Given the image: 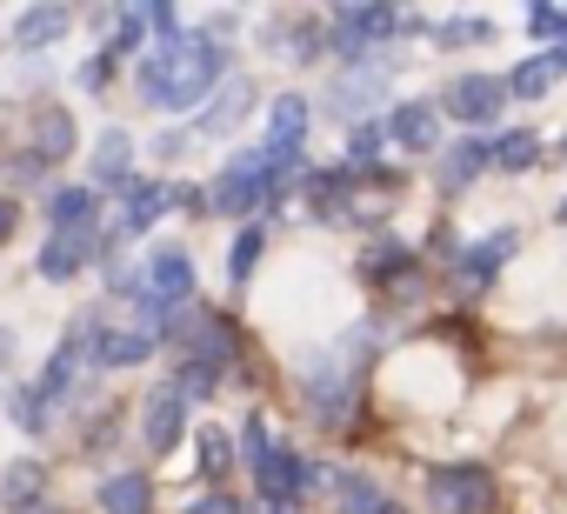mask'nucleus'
<instances>
[{"mask_svg": "<svg viewBox=\"0 0 567 514\" xmlns=\"http://www.w3.org/2000/svg\"><path fill=\"white\" fill-rule=\"evenodd\" d=\"M220 68H227V48L214 34H181V41H161L134 68V81L161 114H187L194 101H207L220 88Z\"/></svg>", "mask_w": 567, "mask_h": 514, "instance_id": "f257e3e1", "label": "nucleus"}, {"mask_svg": "<svg viewBox=\"0 0 567 514\" xmlns=\"http://www.w3.org/2000/svg\"><path fill=\"white\" fill-rule=\"evenodd\" d=\"M427 501H434V514H487L494 481H487V467H434Z\"/></svg>", "mask_w": 567, "mask_h": 514, "instance_id": "f03ea898", "label": "nucleus"}, {"mask_svg": "<svg viewBox=\"0 0 567 514\" xmlns=\"http://www.w3.org/2000/svg\"><path fill=\"white\" fill-rule=\"evenodd\" d=\"M461 127H487L501 107H507V81H494V74H461L454 88H447V101H441Z\"/></svg>", "mask_w": 567, "mask_h": 514, "instance_id": "7ed1b4c3", "label": "nucleus"}, {"mask_svg": "<svg viewBox=\"0 0 567 514\" xmlns=\"http://www.w3.org/2000/svg\"><path fill=\"white\" fill-rule=\"evenodd\" d=\"M254 481H260V494H267V507H288V501H301V487H315L321 474L301 461V454H288V448H274L260 467H254Z\"/></svg>", "mask_w": 567, "mask_h": 514, "instance_id": "20e7f679", "label": "nucleus"}, {"mask_svg": "<svg viewBox=\"0 0 567 514\" xmlns=\"http://www.w3.org/2000/svg\"><path fill=\"white\" fill-rule=\"evenodd\" d=\"M147 295H161L167 308H187L194 301V261L181 247H154L147 254Z\"/></svg>", "mask_w": 567, "mask_h": 514, "instance_id": "39448f33", "label": "nucleus"}, {"mask_svg": "<svg viewBox=\"0 0 567 514\" xmlns=\"http://www.w3.org/2000/svg\"><path fill=\"white\" fill-rule=\"evenodd\" d=\"M28 147H34V161H41V167L68 161V154H74V114H68V107H34Z\"/></svg>", "mask_w": 567, "mask_h": 514, "instance_id": "423d86ee", "label": "nucleus"}, {"mask_svg": "<svg viewBox=\"0 0 567 514\" xmlns=\"http://www.w3.org/2000/svg\"><path fill=\"white\" fill-rule=\"evenodd\" d=\"M181 428H187V394H181V388H161V394L147 401V414H141L147 448H154V454H167V448L181 441Z\"/></svg>", "mask_w": 567, "mask_h": 514, "instance_id": "0eeeda50", "label": "nucleus"}, {"mask_svg": "<svg viewBox=\"0 0 567 514\" xmlns=\"http://www.w3.org/2000/svg\"><path fill=\"white\" fill-rule=\"evenodd\" d=\"M94 234H48V247H41V275L48 281H74L87 261H94Z\"/></svg>", "mask_w": 567, "mask_h": 514, "instance_id": "6e6552de", "label": "nucleus"}, {"mask_svg": "<svg viewBox=\"0 0 567 514\" xmlns=\"http://www.w3.org/2000/svg\"><path fill=\"white\" fill-rule=\"evenodd\" d=\"M48 220H54V234H94V220H101V187H61V194L48 201Z\"/></svg>", "mask_w": 567, "mask_h": 514, "instance_id": "1a4fd4ad", "label": "nucleus"}, {"mask_svg": "<svg viewBox=\"0 0 567 514\" xmlns=\"http://www.w3.org/2000/svg\"><path fill=\"white\" fill-rule=\"evenodd\" d=\"M301 141H308V101H301V94H280V101L267 107V147L301 154Z\"/></svg>", "mask_w": 567, "mask_h": 514, "instance_id": "9d476101", "label": "nucleus"}, {"mask_svg": "<svg viewBox=\"0 0 567 514\" xmlns=\"http://www.w3.org/2000/svg\"><path fill=\"white\" fill-rule=\"evenodd\" d=\"M247 107H254V88H247V81H227V88L214 94V107L194 114V134H227V127H240Z\"/></svg>", "mask_w": 567, "mask_h": 514, "instance_id": "9b49d317", "label": "nucleus"}, {"mask_svg": "<svg viewBox=\"0 0 567 514\" xmlns=\"http://www.w3.org/2000/svg\"><path fill=\"white\" fill-rule=\"evenodd\" d=\"M388 134H394L401 147H434V134H441L434 101H408V107H394V114H388Z\"/></svg>", "mask_w": 567, "mask_h": 514, "instance_id": "f8f14e48", "label": "nucleus"}, {"mask_svg": "<svg viewBox=\"0 0 567 514\" xmlns=\"http://www.w3.org/2000/svg\"><path fill=\"white\" fill-rule=\"evenodd\" d=\"M507 254H514V234H487V240H474V247L461 254V281H494Z\"/></svg>", "mask_w": 567, "mask_h": 514, "instance_id": "ddd939ff", "label": "nucleus"}, {"mask_svg": "<svg viewBox=\"0 0 567 514\" xmlns=\"http://www.w3.org/2000/svg\"><path fill=\"white\" fill-rule=\"evenodd\" d=\"M127 161H134V141H127L121 127H107V134L94 141V181H101V187H121V181H127Z\"/></svg>", "mask_w": 567, "mask_h": 514, "instance_id": "4468645a", "label": "nucleus"}, {"mask_svg": "<svg viewBox=\"0 0 567 514\" xmlns=\"http://www.w3.org/2000/svg\"><path fill=\"white\" fill-rule=\"evenodd\" d=\"M147 354H154V335H141V328L101 335V341H94V361H101V368H141Z\"/></svg>", "mask_w": 567, "mask_h": 514, "instance_id": "2eb2a0df", "label": "nucleus"}, {"mask_svg": "<svg viewBox=\"0 0 567 514\" xmlns=\"http://www.w3.org/2000/svg\"><path fill=\"white\" fill-rule=\"evenodd\" d=\"M161 207H167V187L134 181V187H127V207H121V227H127V234H147V227L161 220Z\"/></svg>", "mask_w": 567, "mask_h": 514, "instance_id": "dca6fc26", "label": "nucleus"}, {"mask_svg": "<svg viewBox=\"0 0 567 514\" xmlns=\"http://www.w3.org/2000/svg\"><path fill=\"white\" fill-rule=\"evenodd\" d=\"M147 501H154L147 474H114V481H101V507H107V514H147Z\"/></svg>", "mask_w": 567, "mask_h": 514, "instance_id": "f3484780", "label": "nucleus"}, {"mask_svg": "<svg viewBox=\"0 0 567 514\" xmlns=\"http://www.w3.org/2000/svg\"><path fill=\"white\" fill-rule=\"evenodd\" d=\"M41 487H48V467H41V461H14V467H8V481H0V501L21 514V507H34V501H41Z\"/></svg>", "mask_w": 567, "mask_h": 514, "instance_id": "a211bd4d", "label": "nucleus"}, {"mask_svg": "<svg viewBox=\"0 0 567 514\" xmlns=\"http://www.w3.org/2000/svg\"><path fill=\"white\" fill-rule=\"evenodd\" d=\"M68 28H74L68 8H28V14H21V48H48V41H61Z\"/></svg>", "mask_w": 567, "mask_h": 514, "instance_id": "6ab92c4d", "label": "nucleus"}, {"mask_svg": "<svg viewBox=\"0 0 567 514\" xmlns=\"http://www.w3.org/2000/svg\"><path fill=\"white\" fill-rule=\"evenodd\" d=\"M487 161H494V147H487V141H461V147H447V161H441V181H447V187H467V181H474Z\"/></svg>", "mask_w": 567, "mask_h": 514, "instance_id": "aec40b11", "label": "nucleus"}, {"mask_svg": "<svg viewBox=\"0 0 567 514\" xmlns=\"http://www.w3.org/2000/svg\"><path fill=\"white\" fill-rule=\"evenodd\" d=\"M554 74H560L554 54H547V61H520V68L507 74V94H514V101H540V94L554 88Z\"/></svg>", "mask_w": 567, "mask_h": 514, "instance_id": "412c9836", "label": "nucleus"}, {"mask_svg": "<svg viewBox=\"0 0 567 514\" xmlns=\"http://www.w3.org/2000/svg\"><path fill=\"white\" fill-rule=\"evenodd\" d=\"M374 94H381V74H374V68H368V74H348V81L334 88V114H341V121H354V114H368V101H374Z\"/></svg>", "mask_w": 567, "mask_h": 514, "instance_id": "4be33fe9", "label": "nucleus"}, {"mask_svg": "<svg viewBox=\"0 0 567 514\" xmlns=\"http://www.w3.org/2000/svg\"><path fill=\"white\" fill-rule=\"evenodd\" d=\"M534 161H540V141H534L527 127H520V134H501V141H494V167L520 174V167H534Z\"/></svg>", "mask_w": 567, "mask_h": 514, "instance_id": "5701e85b", "label": "nucleus"}, {"mask_svg": "<svg viewBox=\"0 0 567 514\" xmlns=\"http://www.w3.org/2000/svg\"><path fill=\"white\" fill-rule=\"evenodd\" d=\"M147 28H154L147 8H121V14H114V41H107V54H134V48L147 41Z\"/></svg>", "mask_w": 567, "mask_h": 514, "instance_id": "b1692460", "label": "nucleus"}, {"mask_svg": "<svg viewBox=\"0 0 567 514\" xmlns=\"http://www.w3.org/2000/svg\"><path fill=\"white\" fill-rule=\"evenodd\" d=\"M381 141H394V134H388V121H381V127H374V121H361V127H354V147H348V167H374Z\"/></svg>", "mask_w": 567, "mask_h": 514, "instance_id": "393cba45", "label": "nucleus"}, {"mask_svg": "<svg viewBox=\"0 0 567 514\" xmlns=\"http://www.w3.org/2000/svg\"><path fill=\"white\" fill-rule=\"evenodd\" d=\"M254 261H260V227H240V234H234V254H227V275H234V281H247V275H254Z\"/></svg>", "mask_w": 567, "mask_h": 514, "instance_id": "a878e982", "label": "nucleus"}, {"mask_svg": "<svg viewBox=\"0 0 567 514\" xmlns=\"http://www.w3.org/2000/svg\"><path fill=\"white\" fill-rule=\"evenodd\" d=\"M527 34L534 41H567V8H547V0L527 8Z\"/></svg>", "mask_w": 567, "mask_h": 514, "instance_id": "bb28decb", "label": "nucleus"}, {"mask_svg": "<svg viewBox=\"0 0 567 514\" xmlns=\"http://www.w3.org/2000/svg\"><path fill=\"white\" fill-rule=\"evenodd\" d=\"M8 408H14V428H28V434H41V428H48V401H41L34 388H14V401H8Z\"/></svg>", "mask_w": 567, "mask_h": 514, "instance_id": "cd10ccee", "label": "nucleus"}, {"mask_svg": "<svg viewBox=\"0 0 567 514\" xmlns=\"http://www.w3.org/2000/svg\"><path fill=\"white\" fill-rule=\"evenodd\" d=\"M401 268H408V247H394V240L368 254V275H401Z\"/></svg>", "mask_w": 567, "mask_h": 514, "instance_id": "c85d7f7f", "label": "nucleus"}, {"mask_svg": "<svg viewBox=\"0 0 567 514\" xmlns=\"http://www.w3.org/2000/svg\"><path fill=\"white\" fill-rule=\"evenodd\" d=\"M181 394H187V401H200V394H214V368H200V361H187V374H181Z\"/></svg>", "mask_w": 567, "mask_h": 514, "instance_id": "c756f323", "label": "nucleus"}, {"mask_svg": "<svg viewBox=\"0 0 567 514\" xmlns=\"http://www.w3.org/2000/svg\"><path fill=\"white\" fill-rule=\"evenodd\" d=\"M240 448H247V467H260V461L274 454V441H267V428H260V421H247V434H240Z\"/></svg>", "mask_w": 567, "mask_h": 514, "instance_id": "7c9ffc66", "label": "nucleus"}, {"mask_svg": "<svg viewBox=\"0 0 567 514\" xmlns=\"http://www.w3.org/2000/svg\"><path fill=\"white\" fill-rule=\"evenodd\" d=\"M200 467L207 474H227V441L220 434H200Z\"/></svg>", "mask_w": 567, "mask_h": 514, "instance_id": "2f4dec72", "label": "nucleus"}, {"mask_svg": "<svg viewBox=\"0 0 567 514\" xmlns=\"http://www.w3.org/2000/svg\"><path fill=\"white\" fill-rule=\"evenodd\" d=\"M187 514H240V501H227V494H207V501H194Z\"/></svg>", "mask_w": 567, "mask_h": 514, "instance_id": "473e14b6", "label": "nucleus"}, {"mask_svg": "<svg viewBox=\"0 0 567 514\" xmlns=\"http://www.w3.org/2000/svg\"><path fill=\"white\" fill-rule=\"evenodd\" d=\"M8 234H14V201L0 194V240H8Z\"/></svg>", "mask_w": 567, "mask_h": 514, "instance_id": "72a5a7b5", "label": "nucleus"}, {"mask_svg": "<svg viewBox=\"0 0 567 514\" xmlns=\"http://www.w3.org/2000/svg\"><path fill=\"white\" fill-rule=\"evenodd\" d=\"M554 68H567V48H554Z\"/></svg>", "mask_w": 567, "mask_h": 514, "instance_id": "f704fd0d", "label": "nucleus"}, {"mask_svg": "<svg viewBox=\"0 0 567 514\" xmlns=\"http://www.w3.org/2000/svg\"><path fill=\"white\" fill-rule=\"evenodd\" d=\"M260 514H288V507H260Z\"/></svg>", "mask_w": 567, "mask_h": 514, "instance_id": "c9c22d12", "label": "nucleus"}, {"mask_svg": "<svg viewBox=\"0 0 567 514\" xmlns=\"http://www.w3.org/2000/svg\"><path fill=\"white\" fill-rule=\"evenodd\" d=\"M381 514H401V507H381Z\"/></svg>", "mask_w": 567, "mask_h": 514, "instance_id": "e433bc0d", "label": "nucleus"}, {"mask_svg": "<svg viewBox=\"0 0 567 514\" xmlns=\"http://www.w3.org/2000/svg\"><path fill=\"white\" fill-rule=\"evenodd\" d=\"M560 220H567V201H560Z\"/></svg>", "mask_w": 567, "mask_h": 514, "instance_id": "4c0bfd02", "label": "nucleus"}, {"mask_svg": "<svg viewBox=\"0 0 567 514\" xmlns=\"http://www.w3.org/2000/svg\"><path fill=\"white\" fill-rule=\"evenodd\" d=\"M560 154H567V141H560Z\"/></svg>", "mask_w": 567, "mask_h": 514, "instance_id": "58836bf2", "label": "nucleus"}]
</instances>
